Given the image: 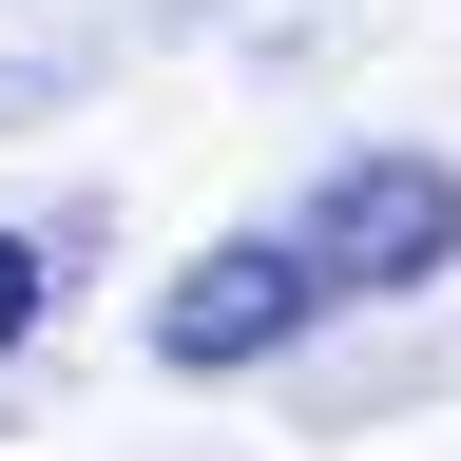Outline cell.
<instances>
[{"instance_id": "cell-1", "label": "cell", "mask_w": 461, "mask_h": 461, "mask_svg": "<svg viewBox=\"0 0 461 461\" xmlns=\"http://www.w3.org/2000/svg\"><path fill=\"white\" fill-rule=\"evenodd\" d=\"M288 250H308L327 308H403V288L461 269V154H346L308 212H288Z\"/></svg>"}, {"instance_id": "cell-2", "label": "cell", "mask_w": 461, "mask_h": 461, "mask_svg": "<svg viewBox=\"0 0 461 461\" xmlns=\"http://www.w3.org/2000/svg\"><path fill=\"white\" fill-rule=\"evenodd\" d=\"M308 327H327V288H308L288 230H230V250H193L154 288V366H269V346H308Z\"/></svg>"}, {"instance_id": "cell-3", "label": "cell", "mask_w": 461, "mask_h": 461, "mask_svg": "<svg viewBox=\"0 0 461 461\" xmlns=\"http://www.w3.org/2000/svg\"><path fill=\"white\" fill-rule=\"evenodd\" d=\"M39 308H58V230H0V346H20Z\"/></svg>"}]
</instances>
